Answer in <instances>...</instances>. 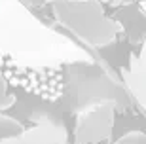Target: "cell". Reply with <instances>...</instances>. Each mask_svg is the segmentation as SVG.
<instances>
[{
    "label": "cell",
    "instance_id": "6da1fadb",
    "mask_svg": "<svg viewBox=\"0 0 146 144\" xmlns=\"http://www.w3.org/2000/svg\"><path fill=\"white\" fill-rule=\"evenodd\" d=\"M0 61L29 68H61L91 57L31 13L19 0H0Z\"/></svg>",
    "mask_w": 146,
    "mask_h": 144
},
{
    "label": "cell",
    "instance_id": "7a4b0ae2",
    "mask_svg": "<svg viewBox=\"0 0 146 144\" xmlns=\"http://www.w3.org/2000/svg\"><path fill=\"white\" fill-rule=\"evenodd\" d=\"M68 89H70V108L76 114L87 112L103 104H112L114 108L129 106V99L123 89L101 66L91 63L70 64Z\"/></svg>",
    "mask_w": 146,
    "mask_h": 144
},
{
    "label": "cell",
    "instance_id": "3957f363",
    "mask_svg": "<svg viewBox=\"0 0 146 144\" xmlns=\"http://www.w3.org/2000/svg\"><path fill=\"white\" fill-rule=\"evenodd\" d=\"M53 13L72 34L91 46H106L116 38L119 27L103 13V8L91 0H57Z\"/></svg>",
    "mask_w": 146,
    "mask_h": 144
},
{
    "label": "cell",
    "instance_id": "277c9868",
    "mask_svg": "<svg viewBox=\"0 0 146 144\" xmlns=\"http://www.w3.org/2000/svg\"><path fill=\"white\" fill-rule=\"evenodd\" d=\"M0 72L6 82H11L13 86L23 87L25 91L34 93L46 101H57L65 93L61 68H29L0 61Z\"/></svg>",
    "mask_w": 146,
    "mask_h": 144
},
{
    "label": "cell",
    "instance_id": "5b68a950",
    "mask_svg": "<svg viewBox=\"0 0 146 144\" xmlns=\"http://www.w3.org/2000/svg\"><path fill=\"white\" fill-rule=\"evenodd\" d=\"M114 110L112 104H103L78 114L74 144H97L106 140L114 127Z\"/></svg>",
    "mask_w": 146,
    "mask_h": 144
},
{
    "label": "cell",
    "instance_id": "8992f818",
    "mask_svg": "<svg viewBox=\"0 0 146 144\" xmlns=\"http://www.w3.org/2000/svg\"><path fill=\"white\" fill-rule=\"evenodd\" d=\"M0 144H66V131L61 123L42 117L19 135L0 140Z\"/></svg>",
    "mask_w": 146,
    "mask_h": 144
},
{
    "label": "cell",
    "instance_id": "52a82bcc",
    "mask_svg": "<svg viewBox=\"0 0 146 144\" xmlns=\"http://www.w3.org/2000/svg\"><path fill=\"white\" fill-rule=\"evenodd\" d=\"M127 84H129L133 95L146 108V42L142 46V49L139 51V55H133L129 61Z\"/></svg>",
    "mask_w": 146,
    "mask_h": 144
},
{
    "label": "cell",
    "instance_id": "ba28073f",
    "mask_svg": "<svg viewBox=\"0 0 146 144\" xmlns=\"http://www.w3.org/2000/svg\"><path fill=\"white\" fill-rule=\"evenodd\" d=\"M23 129L25 127H23L17 119H13V117L0 112V140L8 139V137H15V135L21 133Z\"/></svg>",
    "mask_w": 146,
    "mask_h": 144
},
{
    "label": "cell",
    "instance_id": "9c48e42d",
    "mask_svg": "<svg viewBox=\"0 0 146 144\" xmlns=\"http://www.w3.org/2000/svg\"><path fill=\"white\" fill-rule=\"evenodd\" d=\"M13 104V95H10V91H8V82L4 80V76L0 72V112L6 110V108H10Z\"/></svg>",
    "mask_w": 146,
    "mask_h": 144
},
{
    "label": "cell",
    "instance_id": "30bf717a",
    "mask_svg": "<svg viewBox=\"0 0 146 144\" xmlns=\"http://www.w3.org/2000/svg\"><path fill=\"white\" fill-rule=\"evenodd\" d=\"M118 144H146V137L142 133H131L119 140Z\"/></svg>",
    "mask_w": 146,
    "mask_h": 144
},
{
    "label": "cell",
    "instance_id": "8fae6325",
    "mask_svg": "<svg viewBox=\"0 0 146 144\" xmlns=\"http://www.w3.org/2000/svg\"><path fill=\"white\" fill-rule=\"evenodd\" d=\"M139 8H141V11L146 15V0H141V4H139Z\"/></svg>",
    "mask_w": 146,
    "mask_h": 144
}]
</instances>
